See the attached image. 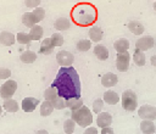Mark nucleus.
Segmentation results:
<instances>
[{"label":"nucleus","mask_w":156,"mask_h":134,"mask_svg":"<svg viewBox=\"0 0 156 134\" xmlns=\"http://www.w3.org/2000/svg\"><path fill=\"white\" fill-rule=\"evenodd\" d=\"M57 95L65 100L80 96V80L77 71L73 67H61L52 82Z\"/></svg>","instance_id":"nucleus-1"},{"label":"nucleus","mask_w":156,"mask_h":134,"mask_svg":"<svg viewBox=\"0 0 156 134\" xmlns=\"http://www.w3.org/2000/svg\"><path fill=\"white\" fill-rule=\"evenodd\" d=\"M72 15H73L74 21L77 23H79V24H83V26L90 24L95 19L94 9L90 5H87V4H80V5L76 6L73 12H72Z\"/></svg>","instance_id":"nucleus-2"},{"label":"nucleus","mask_w":156,"mask_h":134,"mask_svg":"<svg viewBox=\"0 0 156 134\" xmlns=\"http://www.w3.org/2000/svg\"><path fill=\"white\" fill-rule=\"evenodd\" d=\"M72 119L82 128H87L93 123V113L87 106H82L76 111H72Z\"/></svg>","instance_id":"nucleus-3"},{"label":"nucleus","mask_w":156,"mask_h":134,"mask_svg":"<svg viewBox=\"0 0 156 134\" xmlns=\"http://www.w3.org/2000/svg\"><path fill=\"white\" fill-rule=\"evenodd\" d=\"M121 102H122V107L126 111H134L138 106V97L136 94L133 90H124L123 94L121 95Z\"/></svg>","instance_id":"nucleus-4"},{"label":"nucleus","mask_w":156,"mask_h":134,"mask_svg":"<svg viewBox=\"0 0 156 134\" xmlns=\"http://www.w3.org/2000/svg\"><path fill=\"white\" fill-rule=\"evenodd\" d=\"M17 90V83L12 79H7L1 86H0V97L1 99H10L13 96V94Z\"/></svg>","instance_id":"nucleus-5"},{"label":"nucleus","mask_w":156,"mask_h":134,"mask_svg":"<svg viewBox=\"0 0 156 134\" xmlns=\"http://www.w3.org/2000/svg\"><path fill=\"white\" fill-rule=\"evenodd\" d=\"M56 61L61 67H69L74 61V56L67 50H61L56 54Z\"/></svg>","instance_id":"nucleus-6"},{"label":"nucleus","mask_w":156,"mask_h":134,"mask_svg":"<svg viewBox=\"0 0 156 134\" xmlns=\"http://www.w3.org/2000/svg\"><path fill=\"white\" fill-rule=\"evenodd\" d=\"M129 62H130V55L128 51L121 52L116 57V68L119 72H127L129 68Z\"/></svg>","instance_id":"nucleus-7"},{"label":"nucleus","mask_w":156,"mask_h":134,"mask_svg":"<svg viewBox=\"0 0 156 134\" xmlns=\"http://www.w3.org/2000/svg\"><path fill=\"white\" fill-rule=\"evenodd\" d=\"M138 116L141 119H156V107L151 105H143L138 108Z\"/></svg>","instance_id":"nucleus-8"},{"label":"nucleus","mask_w":156,"mask_h":134,"mask_svg":"<svg viewBox=\"0 0 156 134\" xmlns=\"http://www.w3.org/2000/svg\"><path fill=\"white\" fill-rule=\"evenodd\" d=\"M152 46H154V38L151 35H144V37L139 38L135 43V48L140 51L150 50Z\"/></svg>","instance_id":"nucleus-9"},{"label":"nucleus","mask_w":156,"mask_h":134,"mask_svg":"<svg viewBox=\"0 0 156 134\" xmlns=\"http://www.w3.org/2000/svg\"><path fill=\"white\" fill-rule=\"evenodd\" d=\"M39 105V100L38 99H35V97H32V96H28V97H24L23 100H22V104H21V106H22V110L24 111V112H33L35 108H37V106Z\"/></svg>","instance_id":"nucleus-10"},{"label":"nucleus","mask_w":156,"mask_h":134,"mask_svg":"<svg viewBox=\"0 0 156 134\" xmlns=\"http://www.w3.org/2000/svg\"><path fill=\"white\" fill-rule=\"evenodd\" d=\"M112 123V116L111 113L108 112H100L98 113V117H96V125L99 128H105V127H108L111 125Z\"/></svg>","instance_id":"nucleus-11"},{"label":"nucleus","mask_w":156,"mask_h":134,"mask_svg":"<svg viewBox=\"0 0 156 134\" xmlns=\"http://www.w3.org/2000/svg\"><path fill=\"white\" fill-rule=\"evenodd\" d=\"M117 82H118V77L112 72H107L101 77V84L102 86H106V88H111L116 85Z\"/></svg>","instance_id":"nucleus-12"},{"label":"nucleus","mask_w":156,"mask_h":134,"mask_svg":"<svg viewBox=\"0 0 156 134\" xmlns=\"http://www.w3.org/2000/svg\"><path fill=\"white\" fill-rule=\"evenodd\" d=\"M119 95L113 91V90H107L104 93V96H102V101L106 102L107 105H116L118 101H119Z\"/></svg>","instance_id":"nucleus-13"},{"label":"nucleus","mask_w":156,"mask_h":134,"mask_svg":"<svg viewBox=\"0 0 156 134\" xmlns=\"http://www.w3.org/2000/svg\"><path fill=\"white\" fill-rule=\"evenodd\" d=\"M15 43H16V37L11 32L4 30L0 33V44L5 46H10V45H13Z\"/></svg>","instance_id":"nucleus-14"},{"label":"nucleus","mask_w":156,"mask_h":134,"mask_svg":"<svg viewBox=\"0 0 156 134\" xmlns=\"http://www.w3.org/2000/svg\"><path fill=\"white\" fill-rule=\"evenodd\" d=\"M94 55L98 57V60L100 61H105L108 58V50L105 45L101 44H96L94 46Z\"/></svg>","instance_id":"nucleus-15"},{"label":"nucleus","mask_w":156,"mask_h":134,"mask_svg":"<svg viewBox=\"0 0 156 134\" xmlns=\"http://www.w3.org/2000/svg\"><path fill=\"white\" fill-rule=\"evenodd\" d=\"M140 130L143 134H154L156 132V127H155L154 121L143 119L140 123Z\"/></svg>","instance_id":"nucleus-16"},{"label":"nucleus","mask_w":156,"mask_h":134,"mask_svg":"<svg viewBox=\"0 0 156 134\" xmlns=\"http://www.w3.org/2000/svg\"><path fill=\"white\" fill-rule=\"evenodd\" d=\"M128 29H129L133 34H135V35H141V34L144 33V30H145V27H144V24H143L141 22H139V21H130V22L128 23Z\"/></svg>","instance_id":"nucleus-17"},{"label":"nucleus","mask_w":156,"mask_h":134,"mask_svg":"<svg viewBox=\"0 0 156 134\" xmlns=\"http://www.w3.org/2000/svg\"><path fill=\"white\" fill-rule=\"evenodd\" d=\"M18 102L15 100V99H12V97H10V99H5L4 100V104H2V108L5 110V111H7V112H10V113H13V112H17L18 111Z\"/></svg>","instance_id":"nucleus-18"},{"label":"nucleus","mask_w":156,"mask_h":134,"mask_svg":"<svg viewBox=\"0 0 156 134\" xmlns=\"http://www.w3.org/2000/svg\"><path fill=\"white\" fill-rule=\"evenodd\" d=\"M113 48H115V50L118 54L126 52L129 49V40L128 39H124V38H121V39H118V40H116L113 43Z\"/></svg>","instance_id":"nucleus-19"},{"label":"nucleus","mask_w":156,"mask_h":134,"mask_svg":"<svg viewBox=\"0 0 156 134\" xmlns=\"http://www.w3.org/2000/svg\"><path fill=\"white\" fill-rule=\"evenodd\" d=\"M65 105H66V107H68L71 111H76V110H78L79 107L83 106V100H82L80 97H71V99L65 100Z\"/></svg>","instance_id":"nucleus-20"},{"label":"nucleus","mask_w":156,"mask_h":134,"mask_svg":"<svg viewBox=\"0 0 156 134\" xmlns=\"http://www.w3.org/2000/svg\"><path fill=\"white\" fill-rule=\"evenodd\" d=\"M102 35H104V32L100 27H91L89 29V38H90V41H95V43H99L101 39H102Z\"/></svg>","instance_id":"nucleus-21"},{"label":"nucleus","mask_w":156,"mask_h":134,"mask_svg":"<svg viewBox=\"0 0 156 134\" xmlns=\"http://www.w3.org/2000/svg\"><path fill=\"white\" fill-rule=\"evenodd\" d=\"M54 49H55V48H54V45H52L50 38H46V39H44V40L41 41L39 52L43 54V55H50V54L54 51Z\"/></svg>","instance_id":"nucleus-22"},{"label":"nucleus","mask_w":156,"mask_h":134,"mask_svg":"<svg viewBox=\"0 0 156 134\" xmlns=\"http://www.w3.org/2000/svg\"><path fill=\"white\" fill-rule=\"evenodd\" d=\"M43 27L39 26V24H34L33 27H30V30H29V37L32 40H40L43 38Z\"/></svg>","instance_id":"nucleus-23"},{"label":"nucleus","mask_w":156,"mask_h":134,"mask_svg":"<svg viewBox=\"0 0 156 134\" xmlns=\"http://www.w3.org/2000/svg\"><path fill=\"white\" fill-rule=\"evenodd\" d=\"M54 110H55V108H54L52 104H51L50 101H48V100H44V101L40 104V108H39V112H40V116H43V117H46V116L51 115Z\"/></svg>","instance_id":"nucleus-24"},{"label":"nucleus","mask_w":156,"mask_h":134,"mask_svg":"<svg viewBox=\"0 0 156 134\" xmlns=\"http://www.w3.org/2000/svg\"><path fill=\"white\" fill-rule=\"evenodd\" d=\"M69 26H71V22H69V19L66 18V17H60V18H57V19L55 21V23H54L55 29L58 30V32H60V30H66V29H68Z\"/></svg>","instance_id":"nucleus-25"},{"label":"nucleus","mask_w":156,"mask_h":134,"mask_svg":"<svg viewBox=\"0 0 156 134\" xmlns=\"http://www.w3.org/2000/svg\"><path fill=\"white\" fill-rule=\"evenodd\" d=\"M20 60L23 63H33L37 60V54L34 51H32V50H26V51H23L21 54Z\"/></svg>","instance_id":"nucleus-26"},{"label":"nucleus","mask_w":156,"mask_h":134,"mask_svg":"<svg viewBox=\"0 0 156 134\" xmlns=\"http://www.w3.org/2000/svg\"><path fill=\"white\" fill-rule=\"evenodd\" d=\"M22 23H23L26 27H28V28L33 27L34 24H38V22H37L35 17L33 16L32 12H24V13L22 15Z\"/></svg>","instance_id":"nucleus-27"},{"label":"nucleus","mask_w":156,"mask_h":134,"mask_svg":"<svg viewBox=\"0 0 156 134\" xmlns=\"http://www.w3.org/2000/svg\"><path fill=\"white\" fill-rule=\"evenodd\" d=\"M133 61L136 66H144L145 65V54L144 51H140L138 49H135L134 54H133Z\"/></svg>","instance_id":"nucleus-28"},{"label":"nucleus","mask_w":156,"mask_h":134,"mask_svg":"<svg viewBox=\"0 0 156 134\" xmlns=\"http://www.w3.org/2000/svg\"><path fill=\"white\" fill-rule=\"evenodd\" d=\"M15 37H16V41H17L18 44H23V45H30L32 39H30V37H29V34H28V33L20 32V33H17V35H15Z\"/></svg>","instance_id":"nucleus-29"},{"label":"nucleus","mask_w":156,"mask_h":134,"mask_svg":"<svg viewBox=\"0 0 156 134\" xmlns=\"http://www.w3.org/2000/svg\"><path fill=\"white\" fill-rule=\"evenodd\" d=\"M90 48H91V41H90L89 39H80V40L77 43V50H78V51L85 52V51H88Z\"/></svg>","instance_id":"nucleus-30"},{"label":"nucleus","mask_w":156,"mask_h":134,"mask_svg":"<svg viewBox=\"0 0 156 134\" xmlns=\"http://www.w3.org/2000/svg\"><path fill=\"white\" fill-rule=\"evenodd\" d=\"M58 95H57V91H56V89L54 88V86H49L45 91H44V99L45 100H48V101H54L56 97H57Z\"/></svg>","instance_id":"nucleus-31"},{"label":"nucleus","mask_w":156,"mask_h":134,"mask_svg":"<svg viewBox=\"0 0 156 134\" xmlns=\"http://www.w3.org/2000/svg\"><path fill=\"white\" fill-rule=\"evenodd\" d=\"M74 129H76V122H74L72 118L66 119V121L63 122V132H65L66 134H73Z\"/></svg>","instance_id":"nucleus-32"},{"label":"nucleus","mask_w":156,"mask_h":134,"mask_svg":"<svg viewBox=\"0 0 156 134\" xmlns=\"http://www.w3.org/2000/svg\"><path fill=\"white\" fill-rule=\"evenodd\" d=\"M50 40H51V43H52V45H54V48H57V46H61L62 44H63V37L58 33V32H56V33H54L51 37H50Z\"/></svg>","instance_id":"nucleus-33"},{"label":"nucleus","mask_w":156,"mask_h":134,"mask_svg":"<svg viewBox=\"0 0 156 134\" xmlns=\"http://www.w3.org/2000/svg\"><path fill=\"white\" fill-rule=\"evenodd\" d=\"M32 13H33V16L35 17V19H37L38 23H39L40 21H43L44 17H45V10L41 9V7H35V9L32 11Z\"/></svg>","instance_id":"nucleus-34"},{"label":"nucleus","mask_w":156,"mask_h":134,"mask_svg":"<svg viewBox=\"0 0 156 134\" xmlns=\"http://www.w3.org/2000/svg\"><path fill=\"white\" fill-rule=\"evenodd\" d=\"M51 104H52V106H54L55 110H63V108L66 107V105H65V99L61 97V96H57L54 101H51Z\"/></svg>","instance_id":"nucleus-35"},{"label":"nucleus","mask_w":156,"mask_h":134,"mask_svg":"<svg viewBox=\"0 0 156 134\" xmlns=\"http://www.w3.org/2000/svg\"><path fill=\"white\" fill-rule=\"evenodd\" d=\"M102 107H104V101H102V99H96V100H94V102H93V111H94L95 113H100V112L102 111Z\"/></svg>","instance_id":"nucleus-36"},{"label":"nucleus","mask_w":156,"mask_h":134,"mask_svg":"<svg viewBox=\"0 0 156 134\" xmlns=\"http://www.w3.org/2000/svg\"><path fill=\"white\" fill-rule=\"evenodd\" d=\"M11 76V71L9 68H0V79H9Z\"/></svg>","instance_id":"nucleus-37"},{"label":"nucleus","mask_w":156,"mask_h":134,"mask_svg":"<svg viewBox=\"0 0 156 134\" xmlns=\"http://www.w3.org/2000/svg\"><path fill=\"white\" fill-rule=\"evenodd\" d=\"M24 4L27 7H30V9H35L39 6L40 4V0H24Z\"/></svg>","instance_id":"nucleus-38"},{"label":"nucleus","mask_w":156,"mask_h":134,"mask_svg":"<svg viewBox=\"0 0 156 134\" xmlns=\"http://www.w3.org/2000/svg\"><path fill=\"white\" fill-rule=\"evenodd\" d=\"M83 134H99V133H98V129L95 127H87Z\"/></svg>","instance_id":"nucleus-39"},{"label":"nucleus","mask_w":156,"mask_h":134,"mask_svg":"<svg viewBox=\"0 0 156 134\" xmlns=\"http://www.w3.org/2000/svg\"><path fill=\"white\" fill-rule=\"evenodd\" d=\"M100 134H113V129L110 125L108 127H105V128H101Z\"/></svg>","instance_id":"nucleus-40"},{"label":"nucleus","mask_w":156,"mask_h":134,"mask_svg":"<svg viewBox=\"0 0 156 134\" xmlns=\"http://www.w3.org/2000/svg\"><path fill=\"white\" fill-rule=\"evenodd\" d=\"M150 62H151V65H152L154 67H156V55L151 56V58H150Z\"/></svg>","instance_id":"nucleus-41"},{"label":"nucleus","mask_w":156,"mask_h":134,"mask_svg":"<svg viewBox=\"0 0 156 134\" xmlns=\"http://www.w3.org/2000/svg\"><path fill=\"white\" fill-rule=\"evenodd\" d=\"M35 134H49V133H48L46 130H44V129H41V130H38V132H37Z\"/></svg>","instance_id":"nucleus-42"},{"label":"nucleus","mask_w":156,"mask_h":134,"mask_svg":"<svg viewBox=\"0 0 156 134\" xmlns=\"http://www.w3.org/2000/svg\"><path fill=\"white\" fill-rule=\"evenodd\" d=\"M152 7H154V10H155V11H156V0H155V1H154V5H152Z\"/></svg>","instance_id":"nucleus-43"},{"label":"nucleus","mask_w":156,"mask_h":134,"mask_svg":"<svg viewBox=\"0 0 156 134\" xmlns=\"http://www.w3.org/2000/svg\"><path fill=\"white\" fill-rule=\"evenodd\" d=\"M1 113H2V106H0V116H1Z\"/></svg>","instance_id":"nucleus-44"},{"label":"nucleus","mask_w":156,"mask_h":134,"mask_svg":"<svg viewBox=\"0 0 156 134\" xmlns=\"http://www.w3.org/2000/svg\"><path fill=\"white\" fill-rule=\"evenodd\" d=\"M154 1H155V0H154Z\"/></svg>","instance_id":"nucleus-45"}]
</instances>
